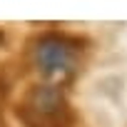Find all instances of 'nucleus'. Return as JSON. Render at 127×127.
<instances>
[{
    "label": "nucleus",
    "mask_w": 127,
    "mask_h": 127,
    "mask_svg": "<svg viewBox=\"0 0 127 127\" xmlns=\"http://www.w3.org/2000/svg\"><path fill=\"white\" fill-rule=\"evenodd\" d=\"M90 37L67 30H42L28 40V55L42 77H65L72 80L80 67V55L90 50Z\"/></svg>",
    "instance_id": "nucleus-1"
},
{
    "label": "nucleus",
    "mask_w": 127,
    "mask_h": 127,
    "mask_svg": "<svg viewBox=\"0 0 127 127\" xmlns=\"http://www.w3.org/2000/svg\"><path fill=\"white\" fill-rule=\"evenodd\" d=\"M15 117L23 127H75L77 112L70 105L62 85H30L15 102Z\"/></svg>",
    "instance_id": "nucleus-2"
},
{
    "label": "nucleus",
    "mask_w": 127,
    "mask_h": 127,
    "mask_svg": "<svg viewBox=\"0 0 127 127\" xmlns=\"http://www.w3.org/2000/svg\"><path fill=\"white\" fill-rule=\"evenodd\" d=\"M10 85H13V77L8 75V70L0 65V125H5L3 122V102H5V97L10 95Z\"/></svg>",
    "instance_id": "nucleus-3"
},
{
    "label": "nucleus",
    "mask_w": 127,
    "mask_h": 127,
    "mask_svg": "<svg viewBox=\"0 0 127 127\" xmlns=\"http://www.w3.org/2000/svg\"><path fill=\"white\" fill-rule=\"evenodd\" d=\"M5 42V32H3V28H0V45Z\"/></svg>",
    "instance_id": "nucleus-4"
}]
</instances>
